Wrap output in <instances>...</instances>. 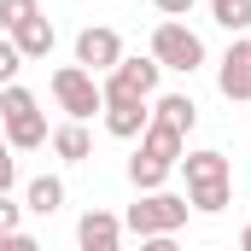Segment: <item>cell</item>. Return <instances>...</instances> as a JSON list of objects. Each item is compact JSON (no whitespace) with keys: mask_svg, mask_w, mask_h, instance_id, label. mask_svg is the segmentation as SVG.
Wrapping results in <instances>:
<instances>
[{"mask_svg":"<svg viewBox=\"0 0 251 251\" xmlns=\"http://www.w3.org/2000/svg\"><path fill=\"white\" fill-rule=\"evenodd\" d=\"M0 134H6V146L12 152H41L47 146V117H41V100L29 94V88H0Z\"/></svg>","mask_w":251,"mask_h":251,"instance_id":"1","label":"cell"},{"mask_svg":"<svg viewBox=\"0 0 251 251\" xmlns=\"http://www.w3.org/2000/svg\"><path fill=\"white\" fill-rule=\"evenodd\" d=\"M187 216H193L187 193L158 187V193H140V199L123 210V228H128V234H140V240H152V234H181Z\"/></svg>","mask_w":251,"mask_h":251,"instance_id":"2","label":"cell"},{"mask_svg":"<svg viewBox=\"0 0 251 251\" xmlns=\"http://www.w3.org/2000/svg\"><path fill=\"white\" fill-rule=\"evenodd\" d=\"M152 59L164 64V70L193 76V70L204 64V41H199V29H187L181 18H164V24L152 29Z\"/></svg>","mask_w":251,"mask_h":251,"instance_id":"3","label":"cell"},{"mask_svg":"<svg viewBox=\"0 0 251 251\" xmlns=\"http://www.w3.org/2000/svg\"><path fill=\"white\" fill-rule=\"evenodd\" d=\"M53 100L64 105V117H70V123H88L94 111H105L100 76H88L82 64H59V70H53Z\"/></svg>","mask_w":251,"mask_h":251,"instance_id":"4","label":"cell"},{"mask_svg":"<svg viewBox=\"0 0 251 251\" xmlns=\"http://www.w3.org/2000/svg\"><path fill=\"white\" fill-rule=\"evenodd\" d=\"M158 76H164V64L152 59V53H146V59H117V70H111V76H100V94H105V100H152V94H158Z\"/></svg>","mask_w":251,"mask_h":251,"instance_id":"5","label":"cell"},{"mask_svg":"<svg viewBox=\"0 0 251 251\" xmlns=\"http://www.w3.org/2000/svg\"><path fill=\"white\" fill-rule=\"evenodd\" d=\"M123 59V35L111 29V24H88L82 35H76V64L88 70V76H111Z\"/></svg>","mask_w":251,"mask_h":251,"instance_id":"6","label":"cell"},{"mask_svg":"<svg viewBox=\"0 0 251 251\" xmlns=\"http://www.w3.org/2000/svg\"><path fill=\"white\" fill-rule=\"evenodd\" d=\"M216 88H222V100L251 105V41L246 35L228 41V53H222V64H216Z\"/></svg>","mask_w":251,"mask_h":251,"instance_id":"7","label":"cell"},{"mask_svg":"<svg viewBox=\"0 0 251 251\" xmlns=\"http://www.w3.org/2000/svg\"><path fill=\"white\" fill-rule=\"evenodd\" d=\"M105 134L111 140H140L146 123H152V100H105Z\"/></svg>","mask_w":251,"mask_h":251,"instance_id":"8","label":"cell"},{"mask_svg":"<svg viewBox=\"0 0 251 251\" xmlns=\"http://www.w3.org/2000/svg\"><path fill=\"white\" fill-rule=\"evenodd\" d=\"M117 240H123V216L117 210H82V222H76V246L82 251H117Z\"/></svg>","mask_w":251,"mask_h":251,"instance_id":"9","label":"cell"},{"mask_svg":"<svg viewBox=\"0 0 251 251\" xmlns=\"http://www.w3.org/2000/svg\"><path fill=\"white\" fill-rule=\"evenodd\" d=\"M152 123L187 140L193 123H199V105H193V94H152Z\"/></svg>","mask_w":251,"mask_h":251,"instance_id":"10","label":"cell"},{"mask_svg":"<svg viewBox=\"0 0 251 251\" xmlns=\"http://www.w3.org/2000/svg\"><path fill=\"white\" fill-rule=\"evenodd\" d=\"M53 41H59V29H53V18H29L18 35H12V47H18V59L24 64H35V59H47L53 53Z\"/></svg>","mask_w":251,"mask_h":251,"instance_id":"11","label":"cell"},{"mask_svg":"<svg viewBox=\"0 0 251 251\" xmlns=\"http://www.w3.org/2000/svg\"><path fill=\"white\" fill-rule=\"evenodd\" d=\"M176 170H187V187H204V181H234L228 158H222V152H210V146H204V152H187Z\"/></svg>","mask_w":251,"mask_h":251,"instance_id":"12","label":"cell"},{"mask_svg":"<svg viewBox=\"0 0 251 251\" xmlns=\"http://www.w3.org/2000/svg\"><path fill=\"white\" fill-rule=\"evenodd\" d=\"M47 146L59 152L64 164H88V158H94V140H88V123H59L53 134H47Z\"/></svg>","mask_w":251,"mask_h":251,"instance_id":"13","label":"cell"},{"mask_svg":"<svg viewBox=\"0 0 251 251\" xmlns=\"http://www.w3.org/2000/svg\"><path fill=\"white\" fill-rule=\"evenodd\" d=\"M24 210H29V216H59L64 210V181L59 176H35V181L24 187Z\"/></svg>","mask_w":251,"mask_h":251,"instance_id":"14","label":"cell"},{"mask_svg":"<svg viewBox=\"0 0 251 251\" xmlns=\"http://www.w3.org/2000/svg\"><path fill=\"white\" fill-rule=\"evenodd\" d=\"M134 152H146V158H158V164H170V170H176V164L187 158V140H181V134H170V128H158V123H146V134H140V146H134Z\"/></svg>","mask_w":251,"mask_h":251,"instance_id":"15","label":"cell"},{"mask_svg":"<svg viewBox=\"0 0 251 251\" xmlns=\"http://www.w3.org/2000/svg\"><path fill=\"white\" fill-rule=\"evenodd\" d=\"M187 204L199 216H222L234 204V181H204V187H187Z\"/></svg>","mask_w":251,"mask_h":251,"instance_id":"16","label":"cell"},{"mask_svg":"<svg viewBox=\"0 0 251 251\" xmlns=\"http://www.w3.org/2000/svg\"><path fill=\"white\" fill-rule=\"evenodd\" d=\"M128 181H134V193H158L164 181H170V164H158V158L134 152V158H128Z\"/></svg>","mask_w":251,"mask_h":251,"instance_id":"17","label":"cell"},{"mask_svg":"<svg viewBox=\"0 0 251 251\" xmlns=\"http://www.w3.org/2000/svg\"><path fill=\"white\" fill-rule=\"evenodd\" d=\"M210 18H216L228 35H246L251 29V0H210Z\"/></svg>","mask_w":251,"mask_h":251,"instance_id":"18","label":"cell"},{"mask_svg":"<svg viewBox=\"0 0 251 251\" xmlns=\"http://www.w3.org/2000/svg\"><path fill=\"white\" fill-rule=\"evenodd\" d=\"M29 18H41V0H0V35H18Z\"/></svg>","mask_w":251,"mask_h":251,"instance_id":"19","label":"cell"},{"mask_svg":"<svg viewBox=\"0 0 251 251\" xmlns=\"http://www.w3.org/2000/svg\"><path fill=\"white\" fill-rule=\"evenodd\" d=\"M18 70H24V59H18L12 35H0V88H12V82H18Z\"/></svg>","mask_w":251,"mask_h":251,"instance_id":"20","label":"cell"},{"mask_svg":"<svg viewBox=\"0 0 251 251\" xmlns=\"http://www.w3.org/2000/svg\"><path fill=\"white\" fill-rule=\"evenodd\" d=\"M12 181H18V158H12V146L0 134V193H12Z\"/></svg>","mask_w":251,"mask_h":251,"instance_id":"21","label":"cell"},{"mask_svg":"<svg viewBox=\"0 0 251 251\" xmlns=\"http://www.w3.org/2000/svg\"><path fill=\"white\" fill-rule=\"evenodd\" d=\"M18 222H24V204H12V199L0 193V234H18Z\"/></svg>","mask_w":251,"mask_h":251,"instance_id":"22","label":"cell"},{"mask_svg":"<svg viewBox=\"0 0 251 251\" xmlns=\"http://www.w3.org/2000/svg\"><path fill=\"white\" fill-rule=\"evenodd\" d=\"M0 251H41V240L18 228V234H0Z\"/></svg>","mask_w":251,"mask_h":251,"instance_id":"23","label":"cell"},{"mask_svg":"<svg viewBox=\"0 0 251 251\" xmlns=\"http://www.w3.org/2000/svg\"><path fill=\"white\" fill-rule=\"evenodd\" d=\"M140 251H181L176 234H152V240H140Z\"/></svg>","mask_w":251,"mask_h":251,"instance_id":"24","label":"cell"},{"mask_svg":"<svg viewBox=\"0 0 251 251\" xmlns=\"http://www.w3.org/2000/svg\"><path fill=\"white\" fill-rule=\"evenodd\" d=\"M152 6H158L164 18H187V12H193V0H152Z\"/></svg>","mask_w":251,"mask_h":251,"instance_id":"25","label":"cell"},{"mask_svg":"<svg viewBox=\"0 0 251 251\" xmlns=\"http://www.w3.org/2000/svg\"><path fill=\"white\" fill-rule=\"evenodd\" d=\"M240 251H251V222H246V228H240Z\"/></svg>","mask_w":251,"mask_h":251,"instance_id":"26","label":"cell"},{"mask_svg":"<svg viewBox=\"0 0 251 251\" xmlns=\"http://www.w3.org/2000/svg\"><path fill=\"white\" fill-rule=\"evenodd\" d=\"M117 251H123V246H117Z\"/></svg>","mask_w":251,"mask_h":251,"instance_id":"27","label":"cell"}]
</instances>
